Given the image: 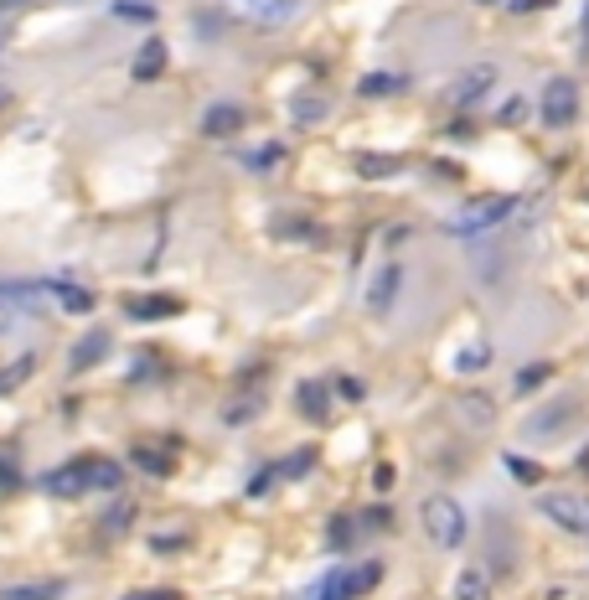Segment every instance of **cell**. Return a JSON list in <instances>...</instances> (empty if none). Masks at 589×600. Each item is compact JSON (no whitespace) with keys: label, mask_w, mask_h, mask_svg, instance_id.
<instances>
[{"label":"cell","mask_w":589,"mask_h":600,"mask_svg":"<svg viewBox=\"0 0 589 600\" xmlns=\"http://www.w3.org/2000/svg\"><path fill=\"white\" fill-rule=\"evenodd\" d=\"M527 114V104L522 99H512V104H502V119H507V125H517V119Z\"/></svg>","instance_id":"d590c367"},{"label":"cell","mask_w":589,"mask_h":600,"mask_svg":"<svg viewBox=\"0 0 589 600\" xmlns=\"http://www.w3.org/2000/svg\"><path fill=\"white\" fill-rule=\"evenodd\" d=\"M21 6H37V0H0V11H21Z\"/></svg>","instance_id":"8d00e7d4"},{"label":"cell","mask_w":589,"mask_h":600,"mask_svg":"<svg viewBox=\"0 0 589 600\" xmlns=\"http://www.w3.org/2000/svg\"><path fill=\"white\" fill-rule=\"evenodd\" d=\"M548 373H553L548 363H533V368H522V373H517V394H538Z\"/></svg>","instance_id":"cb8c5ba5"},{"label":"cell","mask_w":589,"mask_h":600,"mask_svg":"<svg viewBox=\"0 0 589 600\" xmlns=\"http://www.w3.org/2000/svg\"><path fill=\"white\" fill-rule=\"evenodd\" d=\"M114 16L135 21V26H150L155 21V0H114Z\"/></svg>","instance_id":"7402d4cb"},{"label":"cell","mask_w":589,"mask_h":600,"mask_svg":"<svg viewBox=\"0 0 589 600\" xmlns=\"http://www.w3.org/2000/svg\"><path fill=\"white\" fill-rule=\"evenodd\" d=\"M502 466H507V471H512V476H517V482H527V487H533V482H538V476H543V471H538V466H533V461H522V456H507V461H502Z\"/></svg>","instance_id":"83f0119b"},{"label":"cell","mask_w":589,"mask_h":600,"mask_svg":"<svg viewBox=\"0 0 589 600\" xmlns=\"http://www.w3.org/2000/svg\"><path fill=\"white\" fill-rule=\"evenodd\" d=\"M352 533H357L352 518H331V533H326V538H331V549H341V544H352Z\"/></svg>","instance_id":"f1b7e54d"},{"label":"cell","mask_w":589,"mask_h":600,"mask_svg":"<svg viewBox=\"0 0 589 600\" xmlns=\"http://www.w3.org/2000/svg\"><path fill=\"white\" fill-rule=\"evenodd\" d=\"M279 161H285V145H264V150L248 156V166H254V171H269V166H279Z\"/></svg>","instance_id":"4316f807"},{"label":"cell","mask_w":589,"mask_h":600,"mask_svg":"<svg viewBox=\"0 0 589 600\" xmlns=\"http://www.w3.org/2000/svg\"><path fill=\"white\" fill-rule=\"evenodd\" d=\"M543 513H548L558 528H569V533H589V497L553 492V497H543Z\"/></svg>","instance_id":"5b68a950"},{"label":"cell","mask_w":589,"mask_h":600,"mask_svg":"<svg viewBox=\"0 0 589 600\" xmlns=\"http://www.w3.org/2000/svg\"><path fill=\"white\" fill-rule=\"evenodd\" d=\"M124 600H181L176 590H135V595H124Z\"/></svg>","instance_id":"836d02e7"},{"label":"cell","mask_w":589,"mask_h":600,"mask_svg":"<svg viewBox=\"0 0 589 600\" xmlns=\"http://www.w3.org/2000/svg\"><path fill=\"white\" fill-rule=\"evenodd\" d=\"M419 518H424V533H429L434 549H460V538H465V507L455 497H429Z\"/></svg>","instance_id":"6da1fadb"},{"label":"cell","mask_w":589,"mask_h":600,"mask_svg":"<svg viewBox=\"0 0 589 600\" xmlns=\"http://www.w3.org/2000/svg\"><path fill=\"white\" fill-rule=\"evenodd\" d=\"M584 471H589V450H584Z\"/></svg>","instance_id":"f35d334b"},{"label":"cell","mask_w":589,"mask_h":600,"mask_svg":"<svg viewBox=\"0 0 589 600\" xmlns=\"http://www.w3.org/2000/svg\"><path fill=\"white\" fill-rule=\"evenodd\" d=\"M130 518H135V513L119 502V513H109V518H104V528H109V533H114V528H130Z\"/></svg>","instance_id":"d6a6232c"},{"label":"cell","mask_w":589,"mask_h":600,"mask_svg":"<svg viewBox=\"0 0 589 600\" xmlns=\"http://www.w3.org/2000/svg\"><path fill=\"white\" fill-rule=\"evenodd\" d=\"M336 394H341V399H362V394H367V388H362L357 378H336Z\"/></svg>","instance_id":"1f68e13d"},{"label":"cell","mask_w":589,"mask_h":600,"mask_svg":"<svg viewBox=\"0 0 589 600\" xmlns=\"http://www.w3.org/2000/svg\"><path fill=\"white\" fill-rule=\"evenodd\" d=\"M372 487L388 492V487H393V466H378V471H372Z\"/></svg>","instance_id":"e575fe53"},{"label":"cell","mask_w":589,"mask_h":600,"mask_svg":"<svg viewBox=\"0 0 589 600\" xmlns=\"http://www.w3.org/2000/svg\"><path fill=\"white\" fill-rule=\"evenodd\" d=\"M310 466H316V450H295V456L279 466V476H290V482H295V476H310Z\"/></svg>","instance_id":"484cf974"},{"label":"cell","mask_w":589,"mask_h":600,"mask_svg":"<svg viewBox=\"0 0 589 600\" xmlns=\"http://www.w3.org/2000/svg\"><path fill=\"white\" fill-rule=\"evenodd\" d=\"M455 600H491V585H486V569H481V564L460 569V580H455Z\"/></svg>","instance_id":"2e32d148"},{"label":"cell","mask_w":589,"mask_h":600,"mask_svg":"<svg viewBox=\"0 0 589 600\" xmlns=\"http://www.w3.org/2000/svg\"><path fill=\"white\" fill-rule=\"evenodd\" d=\"M130 316L135 321H166V316H181V300L176 295H140V300H130Z\"/></svg>","instance_id":"8fae6325"},{"label":"cell","mask_w":589,"mask_h":600,"mask_svg":"<svg viewBox=\"0 0 589 600\" xmlns=\"http://www.w3.org/2000/svg\"><path fill=\"white\" fill-rule=\"evenodd\" d=\"M579 42H584V52H589V6H584V32H579Z\"/></svg>","instance_id":"74e56055"},{"label":"cell","mask_w":589,"mask_h":600,"mask_svg":"<svg viewBox=\"0 0 589 600\" xmlns=\"http://www.w3.org/2000/svg\"><path fill=\"white\" fill-rule=\"evenodd\" d=\"M538 114H543L548 130H569L574 119H579V88H574V78H553V83L543 88Z\"/></svg>","instance_id":"277c9868"},{"label":"cell","mask_w":589,"mask_h":600,"mask_svg":"<svg viewBox=\"0 0 589 600\" xmlns=\"http://www.w3.org/2000/svg\"><path fill=\"white\" fill-rule=\"evenodd\" d=\"M476 6H491V11H538L543 0H476Z\"/></svg>","instance_id":"4dcf8cb0"},{"label":"cell","mask_w":589,"mask_h":600,"mask_svg":"<svg viewBox=\"0 0 589 600\" xmlns=\"http://www.w3.org/2000/svg\"><path fill=\"white\" fill-rule=\"evenodd\" d=\"M290 114L300 119V125H316V119H326V99H295Z\"/></svg>","instance_id":"d4e9b609"},{"label":"cell","mask_w":589,"mask_h":600,"mask_svg":"<svg viewBox=\"0 0 589 600\" xmlns=\"http://www.w3.org/2000/svg\"><path fill=\"white\" fill-rule=\"evenodd\" d=\"M130 73H135V83L161 78V73H166V42H145V47H140V57L130 63Z\"/></svg>","instance_id":"4fadbf2b"},{"label":"cell","mask_w":589,"mask_h":600,"mask_svg":"<svg viewBox=\"0 0 589 600\" xmlns=\"http://www.w3.org/2000/svg\"><path fill=\"white\" fill-rule=\"evenodd\" d=\"M491 83H496V68H491V63H481V68H471V73H465V78L455 83V94H450V99H455L460 109H471V104H481V99H486V88H491Z\"/></svg>","instance_id":"ba28073f"},{"label":"cell","mask_w":589,"mask_h":600,"mask_svg":"<svg viewBox=\"0 0 589 600\" xmlns=\"http://www.w3.org/2000/svg\"><path fill=\"white\" fill-rule=\"evenodd\" d=\"M274 233H279V238H300V244H305V238H310V244L321 238V228H316V223H290V218H279V223H274Z\"/></svg>","instance_id":"603a6c76"},{"label":"cell","mask_w":589,"mask_h":600,"mask_svg":"<svg viewBox=\"0 0 589 600\" xmlns=\"http://www.w3.org/2000/svg\"><path fill=\"white\" fill-rule=\"evenodd\" d=\"M62 300V311H93V290L88 285H42Z\"/></svg>","instance_id":"ffe728a7"},{"label":"cell","mask_w":589,"mask_h":600,"mask_svg":"<svg viewBox=\"0 0 589 600\" xmlns=\"http://www.w3.org/2000/svg\"><path fill=\"white\" fill-rule=\"evenodd\" d=\"M357 171L367 176V182H388V176L403 171V161L398 156H357Z\"/></svg>","instance_id":"ac0fdd59"},{"label":"cell","mask_w":589,"mask_h":600,"mask_svg":"<svg viewBox=\"0 0 589 600\" xmlns=\"http://www.w3.org/2000/svg\"><path fill=\"white\" fill-rule=\"evenodd\" d=\"M378 580H383V564L367 559V564H357V569H336V575H326L316 600H357V595H367Z\"/></svg>","instance_id":"3957f363"},{"label":"cell","mask_w":589,"mask_h":600,"mask_svg":"<svg viewBox=\"0 0 589 600\" xmlns=\"http://www.w3.org/2000/svg\"><path fill=\"white\" fill-rule=\"evenodd\" d=\"M62 580H26V585H6L0 600H62Z\"/></svg>","instance_id":"5bb4252c"},{"label":"cell","mask_w":589,"mask_h":600,"mask_svg":"<svg viewBox=\"0 0 589 600\" xmlns=\"http://www.w3.org/2000/svg\"><path fill=\"white\" fill-rule=\"evenodd\" d=\"M517 213V197H507V192H491V197H476V202H465L460 207V218L450 223V233H486V228H496L502 218H512Z\"/></svg>","instance_id":"7a4b0ae2"},{"label":"cell","mask_w":589,"mask_h":600,"mask_svg":"<svg viewBox=\"0 0 589 600\" xmlns=\"http://www.w3.org/2000/svg\"><path fill=\"white\" fill-rule=\"evenodd\" d=\"M295 404H300V414L310 419V425H326V414H331V394H326V383H300L295 388Z\"/></svg>","instance_id":"9c48e42d"},{"label":"cell","mask_w":589,"mask_h":600,"mask_svg":"<svg viewBox=\"0 0 589 600\" xmlns=\"http://www.w3.org/2000/svg\"><path fill=\"white\" fill-rule=\"evenodd\" d=\"M88 461V487H99V492H114L124 482V466L119 461H104V456H83Z\"/></svg>","instance_id":"9a60e30c"},{"label":"cell","mask_w":589,"mask_h":600,"mask_svg":"<svg viewBox=\"0 0 589 600\" xmlns=\"http://www.w3.org/2000/svg\"><path fill=\"white\" fill-rule=\"evenodd\" d=\"M238 6H243L248 21H259V26H279V21L295 16V0H238Z\"/></svg>","instance_id":"30bf717a"},{"label":"cell","mask_w":589,"mask_h":600,"mask_svg":"<svg viewBox=\"0 0 589 600\" xmlns=\"http://www.w3.org/2000/svg\"><path fill=\"white\" fill-rule=\"evenodd\" d=\"M130 461L145 466L150 476H166V471H171V456H166V450H155V445H135V450H130Z\"/></svg>","instance_id":"44dd1931"},{"label":"cell","mask_w":589,"mask_h":600,"mask_svg":"<svg viewBox=\"0 0 589 600\" xmlns=\"http://www.w3.org/2000/svg\"><path fill=\"white\" fill-rule=\"evenodd\" d=\"M398 88H403L398 73H367V78L357 83V94H362V99H388V94H398Z\"/></svg>","instance_id":"d6986e66"},{"label":"cell","mask_w":589,"mask_h":600,"mask_svg":"<svg viewBox=\"0 0 589 600\" xmlns=\"http://www.w3.org/2000/svg\"><path fill=\"white\" fill-rule=\"evenodd\" d=\"M486 357H491L486 347H465V352L455 357V368H460V373H471V368H486Z\"/></svg>","instance_id":"f546056e"},{"label":"cell","mask_w":589,"mask_h":600,"mask_svg":"<svg viewBox=\"0 0 589 600\" xmlns=\"http://www.w3.org/2000/svg\"><path fill=\"white\" fill-rule=\"evenodd\" d=\"M243 109L238 104H212L207 114H202V135L207 140H228V135H243Z\"/></svg>","instance_id":"52a82bcc"},{"label":"cell","mask_w":589,"mask_h":600,"mask_svg":"<svg viewBox=\"0 0 589 600\" xmlns=\"http://www.w3.org/2000/svg\"><path fill=\"white\" fill-rule=\"evenodd\" d=\"M393 290H398V264H388L378 280H372V290H367V306L372 311H388L393 306Z\"/></svg>","instance_id":"e0dca14e"},{"label":"cell","mask_w":589,"mask_h":600,"mask_svg":"<svg viewBox=\"0 0 589 600\" xmlns=\"http://www.w3.org/2000/svg\"><path fill=\"white\" fill-rule=\"evenodd\" d=\"M42 487H47L52 497H83V492H93V487H88V461H68V466L47 471Z\"/></svg>","instance_id":"8992f818"},{"label":"cell","mask_w":589,"mask_h":600,"mask_svg":"<svg viewBox=\"0 0 589 600\" xmlns=\"http://www.w3.org/2000/svg\"><path fill=\"white\" fill-rule=\"evenodd\" d=\"M104 357H109V332H88V337L73 347L68 363H73V373H88L93 363H104Z\"/></svg>","instance_id":"7c38bea8"}]
</instances>
